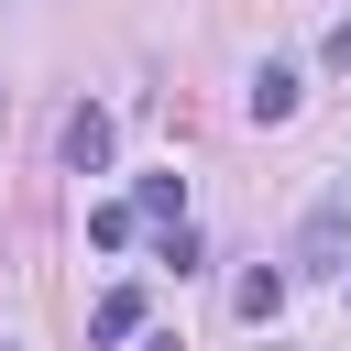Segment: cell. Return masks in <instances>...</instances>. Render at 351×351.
<instances>
[{"label":"cell","mask_w":351,"mask_h":351,"mask_svg":"<svg viewBox=\"0 0 351 351\" xmlns=\"http://www.w3.org/2000/svg\"><path fill=\"white\" fill-rule=\"evenodd\" d=\"M132 219H165V230H176V219H186V176H143V186H132Z\"/></svg>","instance_id":"8992f818"},{"label":"cell","mask_w":351,"mask_h":351,"mask_svg":"<svg viewBox=\"0 0 351 351\" xmlns=\"http://www.w3.org/2000/svg\"><path fill=\"white\" fill-rule=\"evenodd\" d=\"M110 143H121V132H110V110H99V99H77V110H66V132H55L66 176H99V165H110Z\"/></svg>","instance_id":"7a4b0ae2"},{"label":"cell","mask_w":351,"mask_h":351,"mask_svg":"<svg viewBox=\"0 0 351 351\" xmlns=\"http://www.w3.org/2000/svg\"><path fill=\"white\" fill-rule=\"evenodd\" d=\"M132 329H143V285H110V296L88 307V340H99V351H121Z\"/></svg>","instance_id":"277c9868"},{"label":"cell","mask_w":351,"mask_h":351,"mask_svg":"<svg viewBox=\"0 0 351 351\" xmlns=\"http://www.w3.org/2000/svg\"><path fill=\"white\" fill-rule=\"evenodd\" d=\"M0 351H22V340H0Z\"/></svg>","instance_id":"9c48e42d"},{"label":"cell","mask_w":351,"mask_h":351,"mask_svg":"<svg viewBox=\"0 0 351 351\" xmlns=\"http://www.w3.org/2000/svg\"><path fill=\"white\" fill-rule=\"evenodd\" d=\"M318 66H329V77H351V22H329V44H318Z\"/></svg>","instance_id":"52a82bcc"},{"label":"cell","mask_w":351,"mask_h":351,"mask_svg":"<svg viewBox=\"0 0 351 351\" xmlns=\"http://www.w3.org/2000/svg\"><path fill=\"white\" fill-rule=\"evenodd\" d=\"M241 110L274 132V121H296V66H252V88H241Z\"/></svg>","instance_id":"3957f363"},{"label":"cell","mask_w":351,"mask_h":351,"mask_svg":"<svg viewBox=\"0 0 351 351\" xmlns=\"http://www.w3.org/2000/svg\"><path fill=\"white\" fill-rule=\"evenodd\" d=\"M285 263H296V274H351V186H329V197L307 208V230H296Z\"/></svg>","instance_id":"6da1fadb"},{"label":"cell","mask_w":351,"mask_h":351,"mask_svg":"<svg viewBox=\"0 0 351 351\" xmlns=\"http://www.w3.org/2000/svg\"><path fill=\"white\" fill-rule=\"evenodd\" d=\"M230 307H241V318H252V329H274V307H285V263H252V274H241V296H230Z\"/></svg>","instance_id":"5b68a950"},{"label":"cell","mask_w":351,"mask_h":351,"mask_svg":"<svg viewBox=\"0 0 351 351\" xmlns=\"http://www.w3.org/2000/svg\"><path fill=\"white\" fill-rule=\"evenodd\" d=\"M154 351H176V340H154Z\"/></svg>","instance_id":"ba28073f"}]
</instances>
